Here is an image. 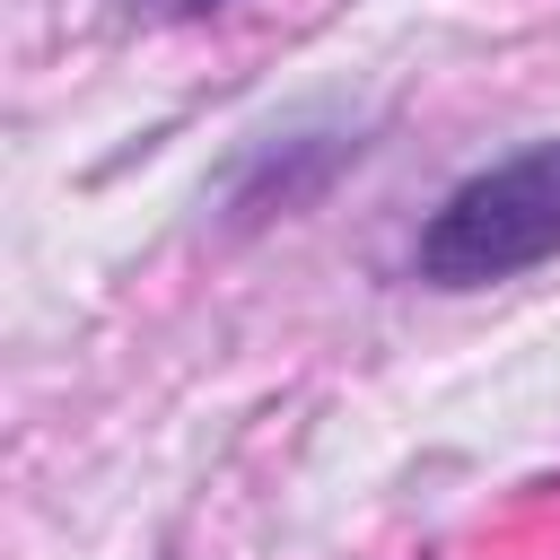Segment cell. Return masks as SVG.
<instances>
[{
    "instance_id": "cell-3",
    "label": "cell",
    "mask_w": 560,
    "mask_h": 560,
    "mask_svg": "<svg viewBox=\"0 0 560 560\" xmlns=\"http://www.w3.org/2000/svg\"><path fill=\"white\" fill-rule=\"evenodd\" d=\"M149 9H166V18H201V9H228V0H149Z\"/></svg>"
},
{
    "instance_id": "cell-1",
    "label": "cell",
    "mask_w": 560,
    "mask_h": 560,
    "mask_svg": "<svg viewBox=\"0 0 560 560\" xmlns=\"http://www.w3.org/2000/svg\"><path fill=\"white\" fill-rule=\"evenodd\" d=\"M551 254H560V131L464 175L420 219L411 271L429 289H499V280H525Z\"/></svg>"
},
{
    "instance_id": "cell-2",
    "label": "cell",
    "mask_w": 560,
    "mask_h": 560,
    "mask_svg": "<svg viewBox=\"0 0 560 560\" xmlns=\"http://www.w3.org/2000/svg\"><path fill=\"white\" fill-rule=\"evenodd\" d=\"M359 149H368L359 122H289V131H262V140L236 158V175H228V219H236V228H262V219L306 210Z\"/></svg>"
}]
</instances>
